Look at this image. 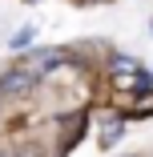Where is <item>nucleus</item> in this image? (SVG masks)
I'll use <instances>...</instances> for the list:
<instances>
[{
  "instance_id": "20e7f679",
  "label": "nucleus",
  "mask_w": 153,
  "mask_h": 157,
  "mask_svg": "<svg viewBox=\"0 0 153 157\" xmlns=\"http://www.w3.org/2000/svg\"><path fill=\"white\" fill-rule=\"evenodd\" d=\"M133 89H137V93H149V89H153V77H149V73H137Z\"/></svg>"
},
{
  "instance_id": "7ed1b4c3",
  "label": "nucleus",
  "mask_w": 153,
  "mask_h": 157,
  "mask_svg": "<svg viewBox=\"0 0 153 157\" xmlns=\"http://www.w3.org/2000/svg\"><path fill=\"white\" fill-rule=\"evenodd\" d=\"M28 40H33V28H20V33L12 36V44H8V48H28Z\"/></svg>"
},
{
  "instance_id": "39448f33",
  "label": "nucleus",
  "mask_w": 153,
  "mask_h": 157,
  "mask_svg": "<svg viewBox=\"0 0 153 157\" xmlns=\"http://www.w3.org/2000/svg\"><path fill=\"white\" fill-rule=\"evenodd\" d=\"M16 157H40V153H36V149H20Z\"/></svg>"
},
{
  "instance_id": "423d86ee",
  "label": "nucleus",
  "mask_w": 153,
  "mask_h": 157,
  "mask_svg": "<svg viewBox=\"0 0 153 157\" xmlns=\"http://www.w3.org/2000/svg\"><path fill=\"white\" fill-rule=\"evenodd\" d=\"M0 157H8V153H0Z\"/></svg>"
},
{
  "instance_id": "f03ea898",
  "label": "nucleus",
  "mask_w": 153,
  "mask_h": 157,
  "mask_svg": "<svg viewBox=\"0 0 153 157\" xmlns=\"http://www.w3.org/2000/svg\"><path fill=\"white\" fill-rule=\"evenodd\" d=\"M117 137H121V125H117V121H113V125H109V129H105V133H101V145H105V149H109V145H117Z\"/></svg>"
},
{
  "instance_id": "f257e3e1",
  "label": "nucleus",
  "mask_w": 153,
  "mask_h": 157,
  "mask_svg": "<svg viewBox=\"0 0 153 157\" xmlns=\"http://www.w3.org/2000/svg\"><path fill=\"white\" fill-rule=\"evenodd\" d=\"M36 85L33 69H8V73H0V93H8V97H16V93H28Z\"/></svg>"
}]
</instances>
